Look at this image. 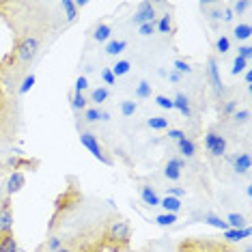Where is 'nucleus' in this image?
I'll return each mask as SVG.
<instances>
[{
	"label": "nucleus",
	"mask_w": 252,
	"mask_h": 252,
	"mask_svg": "<svg viewBox=\"0 0 252 252\" xmlns=\"http://www.w3.org/2000/svg\"><path fill=\"white\" fill-rule=\"evenodd\" d=\"M131 239V226L127 220H114L108 224L106 233H104V246H110L114 252H123L127 250Z\"/></svg>",
	"instance_id": "1"
},
{
	"label": "nucleus",
	"mask_w": 252,
	"mask_h": 252,
	"mask_svg": "<svg viewBox=\"0 0 252 252\" xmlns=\"http://www.w3.org/2000/svg\"><path fill=\"white\" fill-rule=\"evenodd\" d=\"M80 142H82V147L87 149V151H89L95 159H99L101 164H106V166H112V164H114V159L106 153V149L101 147L99 138H97L93 131H89V129H82V131H80Z\"/></svg>",
	"instance_id": "2"
},
{
	"label": "nucleus",
	"mask_w": 252,
	"mask_h": 252,
	"mask_svg": "<svg viewBox=\"0 0 252 252\" xmlns=\"http://www.w3.org/2000/svg\"><path fill=\"white\" fill-rule=\"evenodd\" d=\"M39 48H41V43H39V39L35 35H28L20 41L18 50H15V61H18L20 67H28L32 61L37 59L39 54Z\"/></svg>",
	"instance_id": "3"
},
{
	"label": "nucleus",
	"mask_w": 252,
	"mask_h": 252,
	"mask_svg": "<svg viewBox=\"0 0 252 252\" xmlns=\"http://www.w3.org/2000/svg\"><path fill=\"white\" fill-rule=\"evenodd\" d=\"M203 147H205V151H207L211 158H224L226 156V149H228V140L220 134V131L211 129V131L205 134Z\"/></svg>",
	"instance_id": "4"
},
{
	"label": "nucleus",
	"mask_w": 252,
	"mask_h": 252,
	"mask_svg": "<svg viewBox=\"0 0 252 252\" xmlns=\"http://www.w3.org/2000/svg\"><path fill=\"white\" fill-rule=\"evenodd\" d=\"M207 73H209V82H211V89H214V95L218 99H222V97L226 95V89H224V84H222L220 67H218V61L214 56H209V61H207Z\"/></svg>",
	"instance_id": "5"
},
{
	"label": "nucleus",
	"mask_w": 252,
	"mask_h": 252,
	"mask_svg": "<svg viewBox=\"0 0 252 252\" xmlns=\"http://www.w3.org/2000/svg\"><path fill=\"white\" fill-rule=\"evenodd\" d=\"M151 22H156V4L145 0V2L138 4V11L131 15V24L142 26V24H151Z\"/></svg>",
	"instance_id": "6"
},
{
	"label": "nucleus",
	"mask_w": 252,
	"mask_h": 252,
	"mask_svg": "<svg viewBox=\"0 0 252 252\" xmlns=\"http://www.w3.org/2000/svg\"><path fill=\"white\" fill-rule=\"evenodd\" d=\"M13 207H11V196H7L0 205V235L13 233Z\"/></svg>",
	"instance_id": "7"
},
{
	"label": "nucleus",
	"mask_w": 252,
	"mask_h": 252,
	"mask_svg": "<svg viewBox=\"0 0 252 252\" xmlns=\"http://www.w3.org/2000/svg\"><path fill=\"white\" fill-rule=\"evenodd\" d=\"M183 168H186V159L183 158H170L164 166V177L168 181H179Z\"/></svg>",
	"instance_id": "8"
},
{
	"label": "nucleus",
	"mask_w": 252,
	"mask_h": 252,
	"mask_svg": "<svg viewBox=\"0 0 252 252\" xmlns=\"http://www.w3.org/2000/svg\"><path fill=\"white\" fill-rule=\"evenodd\" d=\"M24 186H26L24 173H20V170H13V173L9 175V179H7V196H13V194H18Z\"/></svg>",
	"instance_id": "9"
},
{
	"label": "nucleus",
	"mask_w": 252,
	"mask_h": 252,
	"mask_svg": "<svg viewBox=\"0 0 252 252\" xmlns=\"http://www.w3.org/2000/svg\"><path fill=\"white\" fill-rule=\"evenodd\" d=\"M233 168H235V173L237 175H248L250 173V166H252V159H250V153H237L233 159Z\"/></svg>",
	"instance_id": "10"
},
{
	"label": "nucleus",
	"mask_w": 252,
	"mask_h": 252,
	"mask_svg": "<svg viewBox=\"0 0 252 252\" xmlns=\"http://www.w3.org/2000/svg\"><path fill=\"white\" fill-rule=\"evenodd\" d=\"M177 149H179V153H181V158H183V159L194 158V156H196V151H198L196 142H194L192 138H188V136H183V138L177 142Z\"/></svg>",
	"instance_id": "11"
},
{
	"label": "nucleus",
	"mask_w": 252,
	"mask_h": 252,
	"mask_svg": "<svg viewBox=\"0 0 252 252\" xmlns=\"http://www.w3.org/2000/svg\"><path fill=\"white\" fill-rule=\"evenodd\" d=\"M173 106H175V110H179L186 119H190V117H192V104H190V97H188V95L177 93V95H175V99H173Z\"/></svg>",
	"instance_id": "12"
},
{
	"label": "nucleus",
	"mask_w": 252,
	"mask_h": 252,
	"mask_svg": "<svg viewBox=\"0 0 252 252\" xmlns=\"http://www.w3.org/2000/svg\"><path fill=\"white\" fill-rule=\"evenodd\" d=\"M140 198H142V203H145L147 207H159V196H158L156 188L142 186L140 188Z\"/></svg>",
	"instance_id": "13"
},
{
	"label": "nucleus",
	"mask_w": 252,
	"mask_h": 252,
	"mask_svg": "<svg viewBox=\"0 0 252 252\" xmlns=\"http://www.w3.org/2000/svg\"><path fill=\"white\" fill-rule=\"evenodd\" d=\"M252 235V228L250 226H244V228H226L224 231V239L228 242H242V239H250Z\"/></svg>",
	"instance_id": "14"
},
{
	"label": "nucleus",
	"mask_w": 252,
	"mask_h": 252,
	"mask_svg": "<svg viewBox=\"0 0 252 252\" xmlns=\"http://www.w3.org/2000/svg\"><path fill=\"white\" fill-rule=\"evenodd\" d=\"M0 252H20V244L15 239V233L0 235Z\"/></svg>",
	"instance_id": "15"
},
{
	"label": "nucleus",
	"mask_w": 252,
	"mask_h": 252,
	"mask_svg": "<svg viewBox=\"0 0 252 252\" xmlns=\"http://www.w3.org/2000/svg\"><path fill=\"white\" fill-rule=\"evenodd\" d=\"M159 207L164 209V214H179L181 211V198L164 196V198H159Z\"/></svg>",
	"instance_id": "16"
},
{
	"label": "nucleus",
	"mask_w": 252,
	"mask_h": 252,
	"mask_svg": "<svg viewBox=\"0 0 252 252\" xmlns=\"http://www.w3.org/2000/svg\"><path fill=\"white\" fill-rule=\"evenodd\" d=\"M110 37H112V26H108V24H97L95 26L93 39L97 43H108L110 41Z\"/></svg>",
	"instance_id": "17"
},
{
	"label": "nucleus",
	"mask_w": 252,
	"mask_h": 252,
	"mask_svg": "<svg viewBox=\"0 0 252 252\" xmlns=\"http://www.w3.org/2000/svg\"><path fill=\"white\" fill-rule=\"evenodd\" d=\"M156 32H162V35H170L173 32V15L164 13L162 18L156 22Z\"/></svg>",
	"instance_id": "18"
},
{
	"label": "nucleus",
	"mask_w": 252,
	"mask_h": 252,
	"mask_svg": "<svg viewBox=\"0 0 252 252\" xmlns=\"http://www.w3.org/2000/svg\"><path fill=\"white\" fill-rule=\"evenodd\" d=\"M108 97H110V91H108L106 87H99V89L91 91V99L89 101H93V104L99 108L101 104H106V101H108Z\"/></svg>",
	"instance_id": "19"
},
{
	"label": "nucleus",
	"mask_w": 252,
	"mask_h": 252,
	"mask_svg": "<svg viewBox=\"0 0 252 252\" xmlns=\"http://www.w3.org/2000/svg\"><path fill=\"white\" fill-rule=\"evenodd\" d=\"M125 48H127V41H125V39H110V41L106 43V54L117 56V54H121Z\"/></svg>",
	"instance_id": "20"
},
{
	"label": "nucleus",
	"mask_w": 252,
	"mask_h": 252,
	"mask_svg": "<svg viewBox=\"0 0 252 252\" xmlns=\"http://www.w3.org/2000/svg\"><path fill=\"white\" fill-rule=\"evenodd\" d=\"M65 246V239L59 237V235H52V237L45 239V244L41 246V252H56Z\"/></svg>",
	"instance_id": "21"
},
{
	"label": "nucleus",
	"mask_w": 252,
	"mask_h": 252,
	"mask_svg": "<svg viewBox=\"0 0 252 252\" xmlns=\"http://www.w3.org/2000/svg\"><path fill=\"white\" fill-rule=\"evenodd\" d=\"M252 35V26L248 24V22H244V24H237L233 28V37L237 39V41H248Z\"/></svg>",
	"instance_id": "22"
},
{
	"label": "nucleus",
	"mask_w": 252,
	"mask_h": 252,
	"mask_svg": "<svg viewBox=\"0 0 252 252\" xmlns=\"http://www.w3.org/2000/svg\"><path fill=\"white\" fill-rule=\"evenodd\" d=\"M61 9L65 11V18H67V22H76V18H78V9H76V2L73 0H63L61 2Z\"/></svg>",
	"instance_id": "23"
},
{
	"label": "nucleus",
	"mask_w": 252,
	"mask_h": 252,
	"mask_svg": "<svg viewBox=\"0 0 252 252\" xmlns=\"http://www.w3.org/2000/svg\"><path fill=\"white\" fill-rule=\"evenodd\" d=\"M71 108L76 112H84L89 108V99L84 97V93H73L71 95Z\"/></svg>",
	"instance_id": "24"
},
{
	"label": "nucleus",
	"mask_w": 252,
	"mask_h": 252,
	"mask_svg": "<svg viewBox=\"0 0 252 252\" xmlns=\"http://www.w3.org/2000/svg\"><path fill=\"white\" fill-rule=\"evenodd\" d=\"M203 222H207V224H211V226H216V228H220V231H226L228 228V224L224 220H222L220 216H216V214H203V218H200Z\"/></svg>",
	"instance_id": "25"
},
{
	"label": "nucleus",
	"mask_w": 252,
	"mask_h": 252,
	"mask_svg": "<svg viewBox=\"0 0 252 252\" xmlns=\"http://www.w3.org/2000/svg\"><path fill=\"white\" fill-rule=\"evenodd\" d=\"M147 127L156 129V131H164V129H168V119L166 117H151V119H147Z\"/></svg>",
	"instance_id": "26"
},
{
	"label": "nucleus",
	"mask_w": 252,
	"mask_h": 252,
	"mask_svg": "<svg viewBox=\"0 0 252 252\" xmlns=\"http://www.w3.org/2000/svg\"><path fill=\"white\" fill-rule=\"evenodd\" d=\"M131 69V63L129 61H117L114 65L110 67V71L114 73V78H121V76H127Z\"/></svg>",
	"instance_id": "27"
},
{
	"label": "nucleus",
	"mask_w": 252,
	"mask_h": 252,
	"mask_svg": "<svg viewBox=\"0 0 252 252\" xmlns=\"http://www.w3.org/2000/svg\"><path fill=\"white\" fill-rule=\"evenodd\" d=\"M224 222L228 224V228H244V226H248V224H246V218L242 214H228Z\"/></svg>",
	"instance_id": "28"
},
{
	"label": "nucleus",
	"mask_w": 252,
	"mask_h": 252,
	"mask_svg": "<svg viewBox=\"0 0 252 252\" xmlns=\"http://www.w3.org/2000/svg\"><path fill=\"white\" fill-rule=\"evenodd\" d=\"M231 119H233L235 125H246V123L250 121V110H248V108H242V110L237 108V110L231 114Z\"/></svg>",
	"instance_id": "29"
},
{
	"label": "nucleus",
	"mask_w": 252,
	"mask_h": 252,
	"mask_svg": "<svg viewBox=\"0 0 252 252\" xmlns=\"http://www.w3.org/2000/svg\"><path fill=\"white\" fill-rule=\"evenodd\" d=\"M136 110H138V104H136L134 99H123V101H121V114H123L125 119L134 117Z\"/></svg>",
	"instance_id": "30"
},
{
	"label": "nucleus",
	"mask_w": 252,
	"mask_h": 252,
	"mask_svg": "<svg viewBox=\"0 0 252 252\" xmlns=\"http://www.w3.org/2000/svg\"><path fill=\"white\" fill-rule=\"evenodd\" d=\"M151 93H153V89H151V84H149L147 80H142L138 87H136V91H134V95L138 97V99H149Z\"/></svg>",
	"instance_id": "31"
},
{
	"label": "nucleus",
	"mask_w": 252,
	"mask_h": 252,
	"mask_svg": "<svg viewBox=\"0 0 252 252\" xmlns=\"http://www.w3.org/2000/svg\"><path fill=\"white\" fill-rule=\"evenodd\" d=\"M35 73H26V76H24V80H22V84H20V95H26L28 93V91H31L32 87H35Z\"/></svg>",
	"instance_id": "32"
},
{
	"label": "nucleus",
	"mask_w": 252,
	"mask_h": 252,
	"mask_svg": "<svg viewBox=\"0 0 252 252\" xmlns=\"http://www.w3.org/2000/svg\"><path fill=\"white\" fill-rule=\"evenodd\" d=\"M228 50H231V39H228L226 35H220L216 39V52L218 54H226Z\"/></svg>",
	"instance_id": "33"
},
{
	"label": "nucleus",
	"mask_w": 252,
	"mask_h": 252,
	"mask_svg": "<svg viewBox=\"0 0 252 252\" xmlns=\"http://www.w3.org/2000/svg\"><path fill=\"white\" fill-rule=\"evenodd\" d=\"M248 65H250L248 61H244V59H239V56H235L233 67H231V73H233V76H239V73H244L246 69H248Z\"/></svg>",
	"instance_id": "34"
},
{
	"label": "nucleus",
	"mask_w": 252,
	"mask_h": 252,
	"mask_svg": "<svg viewBox=\"0 0 252 252\" xmlns=\"http://www.w3.org/2000/svg\"><path fill=\"white\" fill-rule=\"evenodd\" d=\"M173 67H175L177 73H181V76H190V73L194 71L192 67H190V63H188V61H181V59H177V61L173 63Z\"/></svg>",
	"instance_id": "35"
},
{
	"label": "nucleus",
	"mask_w": 252,
	"mask_h": 252,
	"mask_svg": "<svg viewBox=\"0 0 252 252\" xmlns=\"http://www.w3.org/2000/svg\"><path fill=\"white\" fill-rule=\"evenodd\" d=\"M156 222L159 226H173L175 222H177V214H159L156 218Z\"/></svg>",
	"instance_id": "36"
},
{
	"label": "nucleus",
	"mask_w": 252,
	"mask_h": 252,
	"mask_svg": "<svg viewBox=\"0 0 252 252\" xmlns=\"http://www.w3.org/2000/svg\"><path fill=\"white\" fill-rule=\"evenodd\" d=\"M84 121L87 123H97L99 121V108H87V110H84Z\"/></svg>",
	"instance_id": "37"
},
{
	"label": "nucleus",
	"mask_w": 252,
	"mask_h": 252,
	"mask_svg": "<svg viewBox=\"0 0 252 252\" xmlns=\"http://www.w3.org/2000/svg\"><path fill=\"white\" fill-rule=\"evenodd\" d=\"M250 7H252V4L248 2V0H239V2H235L231 9H233V15H242V13H246V11H248Z\"/></svg>",
	"instance_id": "38"
},
{
	"label": "nucleus",
	"mask_w": 252,
	"mask_h": 252,
	"mask_svg": "<svg viewBox=\"0 0 252 252\" xmlns=\"http://www.w3.org/2000/svg\"><path fill=\"white\" fill-rule=\"evenodd\" d=\"M156 104H158L159 108H164V110H175L173 99H170V97H166V95H158V97H156Z\"/></svg>",
	"instance_id": "39"
},
{
	"label": "nucleus",
	"mask_w": 252,
	"mask_h": 252,
	"mask_svg": "<svg viewBox=\"0 0 252 252\" xmlns=\"http://www.w3.org/2000/svg\"><path fill=\"white\" fill-rule=\"evenodd\" d=\"M73 93H84V91L89 89V78L87 76H78L76 78V84H73Z\"/></svg>",
	"instance_id": "40"
},
{
	"label": "nucleus",
	"mask_w": 252,
	"mask_h": 252,
	"mask_svg": "<svg viewBox=\"0 0 252 252\" xmlns=\"http://www.w3.org/2000/svg\"><path fill=\"white\" fill-rule=\"evenodd\" d=\"M235 110H237V99H226L224 104H222V114H224V117H231Z\"/></svg>",
	"instance_id": "41"
},
{
	"label": "nucleus",
	"mask_w": 252,
	"mask_h": 252,
	"mask_svg": "<svg viewBox=\"0 0 252 252\" xmlns=\"http://www.w3.org/2000/svg\"><path fill=\"white\" fill-rule=\"evenodd\" d=\"M101 80H104V84H108V87H114V84H117V78H114V73L110 71V67L101 69Z\"/></svg>",
	"instance_id": "42"
},
{
	"label": "nucleus",
	"mask_w": 252,
	"mask_h": 252,
	"mask_svg": "<svg viewBox=\"0 0 252 252\" xmlns=\"http://www.w3.org/2000/svg\"><path fill=\"white\" fill-rule=\"evenodd\" d=\"M237 56L244 61H252V45H242V48H237Z\"/></svg>",
	"instance_id": "43"
},
{
	"label": "nucleus",
	"mask_w": 252,
	"mask_h": 252,
	"mask_svg": "<svg viewBox=\"0 0 252 252\" xmlns=\"http://www.w3.org/2000/svg\"><path fill=\"white\" fill-rule=\"evenodd\" d=\"M153 32H156V22L138 26V35H142V37H149V35H153Z\"/></svg>",
	"instance_id": "44"
},
{
	"label": "nucleus",
	"mask_w": 252,
	"mask_h": 252,
	"mask_svg": "<svg viewBox=\"0 0 252 252\" xmlns=\"http://www.w3.org/2000/svg\"><path fill=\"white\" fill-rule=\"evenodd\" d=\"M166 196H175V198H181L186 196V188H166Z\"/></svg>",
	"instance_id": "45"
},
{
	"label": "nucleus",
	"mask_w": 252,
	"mask_h": 252,
	"mask_svg": "<svg viewBox=\"0 0 252 252\" xmlns=\"http://www.w3.org/2000/svg\"><path fill=\"white\" fill-rule=\"evenodd\" d=\"M76 252H104V244H87Z\"/></svg>",
	"instance_id": "46"
},
{
	"label": "nucleus",
	"mask_w": 252,
	"mask_h": 252,
	"mask_svg": "<svg viewBox=\"0 0 252 252\" xmlns=\"http://www.w3.org/2000/svg\"><path fill=\"white\" fill-rule=\"evenodd\" d=\"M183 136H186V131H181V129H170V127H168V138H170V140L179 142Z\"/></svg>",
	"instance_id": "47"
},
{
	"label": "nucleus",
	"mask_w": 252,
	"mask_h": 252,
	"mask_svg": "<svg viewBox=\"0 0 252 252\" xmlns=\"http://www.w3.org/2000/svg\"><path fill=\"white\" fill-rule=\"evenodd\" d=\"M233 18H235V15H233V9H231V7L222 9V22H226V24H231Z\"/></svg>",
	"instance_id": "48"
},
{
	"label": "nucleus",
	"mask_w": 252,
	"mask_h": 252,
	"mask_svg": "<svg viewBox=\"0 0 252 252\" xmlns=\"http://www.w3.org/2000/svg\"><path fill=\"white\" fill-rule=\"evenodd\" d=\"M181 73H177V71H170L168 73V80H170V82H173V84H177V82H181Z\"/></svg>",
	"instance_id": "49"
},
{
	"label": "nucleus",
	"mask_w": 252,
	"mask_h": 252,
	"mask_svg": "<svg viewBox=\"0 0 252 252\" xmlns=\"http://www.w3.org/2000/svg\"><path fill=\"white\" fill-rule=\"evenodd\" d=\"M209 18L211 20H222V9H211L209 11Z\"/></svg>",
	"instance_id": "50"
},
{
	"label": "nucleus",
	"mask_w": 252,
	"mask_h": 252,
	"mask_svg": "<svg viewBox=\"0 0 252 252\" xmlns=\"http://www.w3.org/2000/svg\"><path fill=\"white\" fill-rule=\"evenodd\" d=\"M99 121H110V112L101 110V108H99Z\"/></svg>",
	"instance_id": "51"
},
{
	"label": "nucleus",
	"mask_w": 252,
	"mask_h": 252,
	"mask_svg": "<svg viewBox=\"0 0 252 252\" xmlns=\"http://www.w3.org/2000/svg\"><path fill=\"white\" fill-rule=\"evenodd\" d=\"M244 78H246V84L250 87V84H252V71H250V69H246V71H244Z\"/></svg>",
	"instance_id": "52"
},
{
	"label": "nucleus",
	"mask_w": 252,
	"mask_h": 252,
	"mask_svg": "<svg viewBox=\"0 0 252 252\" xmlns=\"http://www.w3.org/2000/svg\"><path fill=\"white\" fill-rule=\"evenodd\" d=\"M73 2H76V9H84V7H87V0H73Z\"/></svg>",
	"instance_id": "53"
},
{
	"label": "nucleus",
	"mask_w": 252,
	"mask_h": 252,
	"mask_svg": "<svg viewBox=\"0 0 252 252\" xmlns=\"http://www.w3.org/2000/svg\"><path fill=\"white\" fill-rule=\"evenodd\" d=\"M56 252H76V250H73V248H71V246H67V244H65V246H63V248H61V250H56Z\"/></svg>",
	"instance_id": "54"
},
{
	"label": "nucleus",
	"mask_w": 252,
	"mask_h": 252,
	"mask_svg": "<svg viewBox=\"0 0 252 252\" xmlns=\"http://www.w3.org/2000/svg\"><path fill=\"white\" fill-rule=\"evenodd\" d=\"M244 252H252V248H250V244H248V246H246V248H244Z\"/></svg>",
	"instance_id": "55"
},
{
	"label": "nucleus",
	"mask_w": 252,
	"mask_h": 252,
	"mask_svg": "<svg viewBox=\"0 0 252 252\" xmlns=\"http://www.w3.org/2000/svg\"><path fill=\"white\" fill-rule=\"evenodd\" d=\"M20 252H26V250H20Z\"/></svg>",
	"instance_id": "56"
}]
</instances>
